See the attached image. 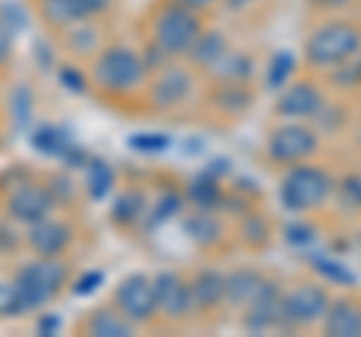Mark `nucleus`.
I'll use <instances>...</instances> for the list:
<instances>
[{
    "label": "nucleus",
    "mask_w": 361,
    "mask_h": 337,
    "mask_svg": "<svg viewBox=\"0 0 361 337\" xmlns=\"http://www.w3.org/2000/svg\"><path fill=\"white\" fill-rule=\"evenodd\" d=\"M295 70V61H292V54H277L274 61H271V70H268V87H283L286 78L292 75Z\"/></svg>",
    "instance_id": "nucleus-29"
},
{
    "label": "nucleus",
    "mask_w": 361,
    "mask_h": 337,
    "mask_svg": "<svg viewBox=\"0 0 361 337\" xmlns=\"http://www.w3.org/2000/svg\"><path fill=\"white\" fill-rule=\"evenodd\" d=\"M51 193H54V199H70L73 196L70 178H54V181H51Z\"/></svg>",
    "instance_id": "nucleus-36"
},
{
    "label": "nucleus",
    "mask_w": 361,
    "mask_h": 337,
    "mask_svg": "<svg viewBox=\"0 0 361 337\" xmlns=\"http://www.w3.org/2000/svg\"><path fill=\"white\" fill-rule=\"evenodd\" d=\"M142 214H145L142 193H123L115 199V205H111V220H115L118 226H133L135 220H142Z\"/></svg>",
    "instance_id": "nucleus-23"
},
{
    "label": "nucleus",
    "mask_w": 361,
    "mask_h": 337,
    "mask_svg": "<svg viewBox=\"0 0 361 337\" xmlns=\"http://www.w3.org/2000/svg\"><path fill=\"white\" fill-rule=\"evenodd\" d=\"M73 241V229L58 220H39L27 226V247L37 256H61Z\"/></svg>",
    "instance_id": "nucleus-15"
},
{
    "label": "nucleus",
    "mask_w": 361,
    "mask_h": 337,
    "mask_svg": "<svg viewBox=\"0 0 361 337\" xmlns=\"http://www.w3.org/2000/svg\"><path fill=\"white\" fill-rule=\"evenodd\" d=\"M145 73H148L145 61L135 51L123 49V46L106 49L97 58V63H94L97 85L106 87V91H115V94H123V91H133V87H139Z\"/></svg>",
    "instance_id": "nucleus-5"
},
{
    "label": "nucleus",
    "mask_w": 361,
    "mask_h": 337,
    "mask_svg": "<svg viewBox=\"0 0 361 337\" xmlns=\"http://www.w3.org/2000/svg\"><path fill=\"white\" fill-rule=\"evenodd\" d=\"M226 51H229V42H226L223 33L220 30H205V33H199V39L193 42V49L187 51V58H190V63L211 70Z\"/></svg>",
    "instance_id": "nucleus-20"
},
{
    "label": "nucleus",
    "mask_w": 361,
    "mask_h": 337,
    "mask_svg": "<svg viewBox=\"0 0 361 337\" xmlns=\"http://www.w3.org/2000/svg\"><path fill=\"white\" fill-rule=\"evenodd\" d=\"M180 4L193 6V9H196V13H199V9H208V6H214V4H217V0H180Z\"/></svg>",
    "instance_id": "nucleus-38"
},
{
    "label": "nucleus",
    "mask_w": 361,
    "mask_h": 337,
    "mask_svg": "<svg viewBox=\"0 0 361 337\" xmlns=\"http://www.w3.org/2000/svg\"><path fill=\"white\" fill-rule=\"evenodd\" d=\"M262 286H265V280L256 271H247V268L232 271L229 277H226V301H229L232 307H247L259 295Z\"/></svg>",
    "instance_id": "nucleus-18"
},
{
    "label": "nucleus",
    "mask_w": 361,
    "mask_h": 337,
    "mask_svg": "<svg viewBox=\"0 0 361 337\" xmlns=\"http://www.w3.org/2000/svg\"><path fill=\"white\" fill-rule=\"evenodd\" d=\"M115 307L135 325L154 319V313H160L157 310L154 277H145V274L123 277L118 283V289H115Z\"/></svg>",
    "instance_id": "nucleus-8"
},
{
    "label": "nucleus",
    "mask_w": 361,
    "mask_h": 337,
    "mask_svg": "<svg viewBox=\"0 0 361 337\" xmlns=\"http://www.w3.org/2000/svg\"><path fill=\"white\" fill-rule=\"evenodd\" d=\"M13 27L6 25V21H0V63L9 58V51H13Z\"/></svg>",
    "instance_id": "nucleus-34"
},
{
    "label": "nucleus",
    "mask_w": 361,
    "mask_h": 337,
    "mask_svg": "<svg viewBox=\"0 0 361 337\" xmlns=\"http://www.w3.org/2000/svg\"><path fill=\"white\" fill-rule=\"evenodd\" d=\"M280 301H283V295L265 283L262 289H259V295L247 305L244 310V329L247 331H271V329H283V319H280Z\"/></svg>",
    "instance_id": "nucleus-13"
},
{
    "label": "nucleus",
    "mask_w": 361,
    "mask_h": 337,
    "mask_svg": "<svg viewBox=\"0 0 361 337\" xmlns=\"http://www.w3.org/2000/svg\"><path fill=\"white\" fill-rule=\"evenodd\" d=\"M103 271H87V274H82L78 277V283H75V295H90V292H97V286L103 283Z\"/></svg>",
    "instance_id": "nucleus-33"
},
{
    "label": "nucleus",
    "mask_w": 361,
    "mask_h": 337,
    "mask_svg": "<svg viewBox=\"0 0 361 337\" xmlns=\"http://www.w3.org/2000/svg\"><path fill=\"white\" fill-rule=\"evenodd\" d=\"M178 205L180 202L175 199V196H163V202L160 205H154V211H151V220H148V229H154V226H160L163 220H169L178 211Z\"/></svg>",
    "instance_id": "nucleus-32"
},
{
    "label": "nucleus",
    "mask_w": 361,
    "mask_h": 337,
    "mask_svg": "<svg viewBox=\"0 0 361 337\" xmlns=\"http://www.w3.org/2000/svg\"><path fill=\"white\" fill-rule=\"evenodd\" d=\"M193 94V75L190 70H178V66H169L157 75V82L151 87V103L157 109H175L184 99Z\"/></svg>",
    "instance_id": "nucleus-14"
},
{
    "label": "nucleus",
    "mask_w": 361,
    "mask_h": 337,
    "mask_svg": "<svg viewBox=\"0 0 361 337\" xmlns=\"http://www.w3.org/2000/svg\"><path fill=\"white\" fill-rule=\"evenodd\" d=\"M169 139L166 133H135L130 136V148L139 151V154H163L169 148Z\"/></svg>",
    "instance_id": "nucleus-27"
},
{
    "label": "nucleus",
    "mask_w": 361,
    "mask_h": 337,
    "mask_svg": "<svg viewBox=\"0 0 361 337\" xmlns=\"http://www.w3.org/2000/svg\"><path fill=\"white\" fill-rule=\"evenodd\" d=\"M154 289H157V310H160L166 319H184L196 310L193 289H190V283H184L178 274H169V271L157 274Z\"/></svg>",
    "instance_id": "nucleus-10"
},
{
    "label": "nucleus",
    "mask_w": 361,
    "mask_h": 337,
    "mask_svg": "<svg viewBox=\"0 0 361 337\" xmlns=\"http://www.w3.org/2000/svg\"><path fill=\"white\" fill-rule=\"evenodd\" d=\"M54 193L49 187L42 184H18L13 193H9V202H6V211L9 217L25 223V226H30V223H39L51 214L54 208Z\"/></svg>",
    "instance_id": "nucleus-9"
},
{
    "label": "nucleus",
    "mask_w": 361,
    "mask_h": 337,
    "mask_svg": "<svg viewBox=\"0 0 361 337\" xmlns=\"http://www.w3.org/2000/svg\"><path fill=\"white\" fill-rule=\"evenodd\" d=\"M316 151H319L316 133L310 127H304V123H295V121L271 130V136H268V157L280 166L307 163Z\"/></svg>",
    "instance_id": "nucleus-7"
},
{
    "label": "nucleus",
    "mask_w": 361,
    "mask_h": 337,
    "mask_svg": "<svg viewBox=\"0 0 361 337\" xmlns=\"http://www.w3.org/2000/svg\"><path fill=\"white\" fill-rule=\"evenodd\" d=\"M133 325L118 307H97L90 317L85 319L82 331H87L90 337H130Z\"/></svg>",
    "instance_id": "nucleus-17"
},
{
    "label": "nucleus",
    "mask_w": 361,
    "mask_h": 337,
    "mask_svg": "<svg viewBox=\"0 0 361 337\" xmlns=\"http://www.w3.org/2000/svg\"><path fill=\"white\" fill-rule=\"evenodd\" d=\"M9 111H13V118L18 127H27L30 118H33V97L27 87H16L13 97H9Z\"/></svg>",
    "instance_id": "nucleus-28"
},
{
    "label": "nucleus",
    "mask_w": 361,
    "mask_h": 337,
    "mask_svg": "<svg viewBox=\"0 0 361 337\" xmlns=\"http://www.w3.org/2000/svg\"><path fill=\"white\" fill-rule=\"evenodd\" d=\"M316 6H322V9H341V6H346L349 0H313Z\"/></svg>",
    "instance_id": "nucleus-37"
},
{
    "label": "nucleus",
    "mask_w": 361,
    "mask_h": 337,
    "mask_svg": "<svg viewBox=\"0 0 361 337\" xmlns=\"http://www.w3.org/2000/svg\"><path fill=\"white\" fill-rule=\"evenodd\" d=\"M334 193V181L329 172L307 163L289 166V172L280 181V202L295 211V214H307V211L322 208Z\"/></svg>",
    "instance_id": "nucleus-2"
},
{
    "label": "nucleus",
    "mask_w": 361,
    "mask_h": 337,
    "mask_svg": "<svg viewBox=\"0 0 361 337\" xmlns=\"http://www.w3.org/2000/svg\"><path fill=\"white\" fill-rule=\"evenodd\" d=\"M274 111L280 118H289V121H304V118H313L316 111H322V94L319 87L310 85V82H292L280 87V97L274 103Z\"/></svg>",
    "instance_id": "nucleus-11"
},
{
    "label": "nucleus",
    "mask_w": 361,
    "mask_h": 337,
    "mask_svg": "<svg viewBox=\"0 0 361 337\" xmlns=\"http://www.w3.org/2000/svg\"><path fill=\"white\" fill-rule=\"evenodd\" d=\"M331 298L319 283H298L289 292H283L280 301V319L283 329H307V325L322 322Z\"/></svg>",
    "instance_id": "nucleus-6"
},
{
    "label": "nucleus",
    "mask_w": 361,
    "mask_h": 337,
    "mask_svg": "<svg viewBox=\"0 0 361 337\" xmlns=\"http://www.w3.org/2000/svg\"><path fill=\"white\" fill-rule=\"evenodd\" d=\"M211 73L217 78H223V82H229V85H241V82H247V78L253 75V61L247 58V54L226 51L223 58L211 66Z\"/></svg>",
    "instance_id": "nucleus-21"
},
{
    "label": "nucleus",
    "mask_w": 361,
    "mask_h": 337,
    "mask_svg": "<svg viewBox=\"0 0 361 337\" xmlns=\"http://www.w3.org/2000/svg\"><path fill=\"white\" fill-rule=\"evenodd\" d=\"M109 0H42L39 13L54 27H73L78 21H87L90 16L103 13Z\"/></svg>",
    "instance_id": "nucleus-12"
},
{
    "label": "nucleus",
    "mask_w": 361,
    "mask_h": 337,
    "mask_svg": "<svg viewBox=\"0 0 361 337\" xmlns=\"http://www.w3.org/2000/svg\"><path fill=\"white\" fill-rule=\"evenodd\" d=\"M61 317H42L39 322H37V331L39 334H45V337H51V334H58L61 331Z\"/></svg>",
    "instance_id": "nucleus-35"
},
{
    "label": "nucleus",
    "mask_w": 361,
    "mask_h": 337,
    "mask_svg": "<svg viewBox=\"0 0 361 337\" xmlns=\"http://www.w3.org/2000/svg\"><path fill=\"white\" fill-rule=\"evenodd\" d=\"M58 82H61V87H66L70 94H85V91H87V78H85V73H78L75 66H61Z\"/></svg>",
    "instance_id": "nucleus-30"
},
{
    "label": "nucleus",
    "mask_w": 361,
    "mask_h": 337,
    "mask_svg": "<svg viewBox=\"0 0 361 337\" xmlns=\"http://www.w3.org/2000/svg\"><path fill=\"white\" fill-rule=\"evenodd\" d=\"M361 51V27L353 21H329V25L316 27L307 37L304 46V58L310 66H341L346 61H353Z\"/></svg>",
    "instance_id": "nucleus-1"
},
{
    "label": "nucleus",
    "mask_w": 361,
    "mask_h": 337,
    "mask_svg": "<svg viewBox=\"0 0 361 337\" xmlns=\"http://www.w3.org/2000/svg\"><path fill=\"white\" fill-rule=\"evenodd\" d=\"M66 280H70V268H66L63 259H58V256H39L37 262L21 268L13 283L18 289L21 301H25V307L39 310L58 295Z\"/></svg>",
    "instance_id": "nucleus-3"
},
{
    "label": "nucleus",
    "mask_w": 361,
    "mask_h": 337,
    "mask_svg": "<svg viewBox=\"0 0 361 337\" xmlns=\"http://www.w3.org/2000/svg\"><path fill=\"white\" fill-rule=\"evenodd\" d=\"M70 49L78 51V54H87V51H94L99 46V30L90 25V21H78V25H73L70 30Z\"/></svg>",
    "instance_id": "nucleus-25"
},
{
    "label": "nucleus",
    "mask_w": 361,
    "mask_h": 337,
    "mask_svg": "<svg viewBox=\"0 0 361 337\" xmlns=\"http://www.w3.org/2000/svg\"><path fill=\"white\" fill-rule=\"evenodd\" d=\"M184 229H187V235L193 241H214V238H220V223L214 220L208 211H199V214H193L184 223Z\"/></svg>",
    "instance_id": "nucleus-24"
},
{
    "label": "nucleus",
    "mask_w": 361,
    "mask_h": 337,
    "mask_svg": "<svg viewBox=\"0 0 361 337\" xmlns=\"http://www.w3.org/2000/svg\"><path fill=\"white\" fill-rule=\"evenodd\" d=\"M322 331L329 337H361V307L349 298H337L322 317Z\"/></svg>",
    "instance_id": "nucleus-16"
},
{
    "label": "nucleus",
    "mask_w": 361,
    "mask_h": 337,
    "mask_svg": "<svg viewBox=\"0 0 361 337\" xmlns=\"http://www.w3.org/2000/svg\"><path fill=\"white\" fill-rule=\"evenodd\" d=\"M190 199L199 202V208H202V211H208L214 202L220 199V193H217V187H214V184H202V181H199V184L190 187Z\"/></svg>",
    "instance_id": "nucleus-31"
},
{
    "label": "nucleus",
    "mask_w": 361,
    "mask_h": 337,
    "mask_svg": "<svg viewBox=\"0 0 361 337\" xmlns=\"http://www.w3.org/2000/svg\"><path fill=\"white\" fill-rule=\"evenodd\" d=\"M111 184H115V175H111V168L103 160H87V166H85V190H87V196L94 199V202L106 199Z\"/></svg>",
    "instance_id": "nucleus-22"
},
{
    "label": "nucleus",
    "mask_w": 361,
    "mask_h": 337,
    "mask_svg": "<svg viewBox=\"0 0 361 337\" xmlns=\"http://www.w3.org/2000/svg\"><path fill=\"white\" fill-rule=\"evenodd\" d=\"M199 33H202V21L196 16V9L180 4V0L166 4L154 18V42L169 58L187 54L193 49V42L199 39Z\"/></svg>",
    "instance_id": "nucleus-4"
},
{
    "label": "nucleus",
    "mask_w": 361,
    "mask_h": 337,
    "mask_svg": "<svg viewBox=\"0 0 361 337\" xmlns=\"http://www.w3.org/2000/svg\"><path fill=\"white\" fill-rule=\"evenodd\" d=\"M190 289H193L196 310H211L226 301V277L217 271H199Z\"/></svg>",
    "instance_id": "nucleus-19"
},
{
    "label": "nucleus",
    "mask_w": 361,
    "mask_h": 337,
    "mask_svg": "<svg viewBox=\"0 0 361 337\" xmlns=\"http://www.w3.org/2000/svg\"><path fill=\"white\" fill-rule=\"evenodd\" d=\"M27 307L21 301L16 283H0V319H13V317H25Z\"/></svg>",
    "instance_id": "nucleus-26"
}]
</instances>
